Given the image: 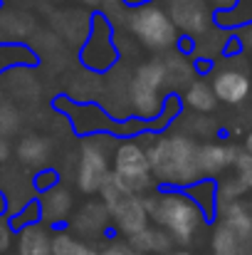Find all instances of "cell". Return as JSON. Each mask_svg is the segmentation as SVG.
<instances>
[{"label":"cell","instance_id":"6","mask_svg":"<svg viewBox=\"0 0 252 255\" xmlns=\"http://www.w3.org/2000/svg\"><path fill=\"white\" fill-rule=\"evenodd\" d=\"M111 141L114 136L106 134H94L82 136L80 141V154H77V171H75V186L84 196L101 193L104 183L111 176Z\"/></svg>","mask_w":252,"mask_h":255},{"label":"cell","instance_id":"12","mask_svg":"<svg viewBox=\"0 0 252 255\" xmlns=\"http://www.w3.org/2000/svg\"><path fill=\"white\" fill-rule=\"evenodd\" d=\"M91 17L94 10H86L84 5H72V7H57L50 15V25L55 30V35L62 42L77 45L82 47L89 30H91Z\"/></svg>","mask_w":252,"mask_h":255},{"label":"cell","instance_id":"33","mask_svg":"<svg viewBox=\"0 0 252 255\" xmlns=\"http://www.w3.org/2000/svg\"><path fill=\"white\" fill-rule=\"evenodd\" d=\"M15 236L17 233L12 231L7 213H2L0 216V255H10V251L15 248Z\"/></svg>","mask_w":252,"mask_h":255},{"label":"cell","instance_id":"28","mask_svg":"<svg viewBox=\"0 0 252 255\" xmlns=\"http://www.w3.org/2000/svg\"><path fill=\"white\" fill-rule=\"evenodd\" d=\"M10 218V226H12V231L17 233V231H22V228H27V226H35V223H42V218H40V201H37V196L32 198V201H27L20 211H15L12 216H7Z\"/></svg>","mask_w":252,"mask_h":255},{"label":"cell","instance_id":"38","mask_svg":"<svg viewBox=\"0 0 252 255\" xmlns=\"http://www.w3.org/2000/svg\"><path fill=\"white\" fill-rule=\"evenodd\" d=\"M2 213H7V196L2 193V188H0V216Z\"/></svg>","mask_w":252,"mask_h":255},{"label":"cell","instance_id":"30","mask_svg":"<svg viewBox=\"0 0 252 255\" xmlns=\"http://www.w3.org/2000/svg\"><path fill=\"white\" fill-rule=\"evenodd\" d=\"M30 183H32V191L40 196V193H45V191L55 188L57 183H62V176H60V171L55 169V166H47V169L35 171V173H32V178H30Z\"/></svg>","mask_w":252,"mask_h":255},{"label":"cell","instance_id":"4","mask_svg":"<svg viewBox=\"0 0 252 255\" xmlns=\"http://www.w3.org/2000/svg\"><path fill=\"white\" fill-rule=\"evenodd\" d=\"M170 94L166 80V67L161 57L144 60L129 75V107L131 117L151 122L161 114L164 102Z\"/></svg>","mask_w":252,"mask_h":255},{"label":"cell","instance_id":"29","mask_svg":"<svg viewBox=\"0 0 252 255\" xmlns=\"http://www.w3.org/2000/svg\"><path fill=\"white\" fill-rule=\"evenodd\" d=\"M248 193V188L240 183V178L233 173V176H225L218 181V206L223 203H233V201H240L243 196Z\"/></svg>","mask_w":252,"mask_h":255},{"label":"cell","instance_id":"21","mask_svg":"<svg viewBox=\"0 0 252 255\" xmlns=\"http://www.w3.org/2000/svg\"><path fill=\"white\" fill-rule=\"evenodd\" d=\"M183 191L203 211V216H205L208 223L215 221V216H218V178H200V181L190 183Z\"/></svg>","mask_w":252,"mask_h":255},{"label":"cell","instance_id":"16","mask_svg":"<svg viewBox=\"0 0 252 255\" xmlns=\"http://www.w3.org/2000/svg\"><path fill=\"white\" fill-rule=\"evenodd\" d=\"M15 156L22 169H30L32 173L47 169L52 159V139L45 134H25L15 144Z\"/></svg>","mask_w":252,"mask_h":255},{"label":"cell","instance_id":"40","mask_svg":"<svg viewBox=\"0 0 252 255\" xmlns=\"http://www.w3.org/2000/svg\"><path fill=\"white\" fill-rule=\"evenodd\" d=\"M170 255H193V253H190L188 248H173V251H170Z\"/></svg>","mask_w":252,"mask_h":255},{"label":"cell","instance_id":"5","mask_svg":"<svg viewBox=\"0 0 252 255\" xmlns=\"http://www.w3.org/2000/svg\"><path fill=\"white\" fill-rule=\"evenodd\" d=\"M99 196H101V201L109 211L114 233H121L124 238H131V236L141 233L146 226H151L149 211H146V196L134 193L119 178L109 176V181L104 183Z\"/></svg>","mask_w":252,"mask_h":255},{"label":"cell","instance_id":"8","mask_svg":"<svg viewBox=\"0 0 252 255\" xmlns=\"http://www.w3.org/2000/svg\"><path fill=\"white\" fill-rule=\"evenodd\" d=\"M111 176L119 178L134 193L146 196L154 191L156 181L151 173L146 146L141 144V136L139 139H119V144L114 146V154H111Z\"/></svg>","mask_w":252,"mask_h":255},{"label":"cell","instance_id":"18","mask_svg":"<svg viewBox=\"0 0 252 255\" xmlns=\"http://www.w3.org/2000/svg\"><path fill=\"white\" fill-rule=\"evenodd\" d=\"M218 216H220V223L225 228H230L240 241H252V208L243 198L218 206Z\"/></svg>","mask_w":252,"mask_h":255},{"label":"cell","instance_id":"26","mask_svg":"<svg viewBox=\"0 0 252 255\" xmlns=\"http://www.w3.org/2000/svg\"><path fill=\"white\" fill-rule=\"evenodd\" d=\"M252 22V0H240L230 12H215V25L223 30H238Z\"/></svg>","mask_w":252,"mask_h":255},{"label":"cell","instance_id":"22","mask_svg":"<svg viewBox=\"0 0 252 255\" xmlns=\"http://www.w3.org/2000/svg\"><path fill=\"white\" fill-rule=\"evenodd\" d=\"M230 37H233V30H223V27L213 25L208 32L195 37L193 57H203V60L218 62V57H225V47H228Z\"/></svg>","mask_w":252,"mask_h":255},{"label":"cell","instance_id":"11","mask_svg":"<svg viewBox=\"0 0 252 255\" xmlns=\"http://www.w3.org/2000/svg\"><path fill=\"white\" fill-rule=\"evenodd\" d=\"M166 10L178 35H185L193 40L215 25V10L205 0H175L166 5Z\"/></svg>","mask_w":252,"mask_h":255},{"label":"cell","instance_id":"37","mask_svg":"<svg viewBox=\"0 0 252 255\" xmlns=\"http://www.w3.org/2000/svg\"><path fill=\"white\" fill-rule=\"evenodd\" d=\"M126 7H141V5H146V2H154V0H121Z\"/></svg>","mask_w":252,"mask_h":255},{"label":"cell","instance_id":"27","mask_svg":"<svg viewBox=\"0 0 252 255\" xmlns=\"http://www.w3.org/2000/svg\"><path fill=\"white\" fill-rule=\"evenodd\" d=\"M20 124H22V117H20V109H17L15 99L0 97V134L12 136V134H17Z\"/></svg>","mask_w":252,"mask_h":255},{"label":"cell","instance_id":"13","mask_svg":"<svg viewBox=\"0 0 252 255\" xmlns=\"http://www.w3.org/2000/svg\"><path fill=\"white\" fill-rule=\"evenodd\" d=\"M37 35V17L10 2H0V47L5 45H27L25 40Z\"/></svg>","mask_w":252,"mask_h":255},{"label":"cell","instance_id":"39","mask_svg":"<svg viewBox=\"0 0 252 255\" xmlns=\"http://www.w3.org/2000/svg\"><path fill=\"white\" fill-rule=\"evenodd\" d=\"M245 151H250L252 154V127H250V131L245 134Z\"/></svg>","mask_w":252,"mask_h":255},{"label":"cell","instance_id":"25","mask_svg":"<svg viewBox=\"0 0 252 255\" xmlns=\"http://www.w3.org/2000/svg\"><path fill=\"white\" fill-rule=\"evenodd\" d=\"M248 241H240L230 228H225L223 223H218L213 228V236H210V248L213 255H240L245 248Z\"/></svg>","mask_w":252,"mask_h":255},{"label":"cell","instance_id":"14","mask_svg":"<svg viewBox=\"0 0 252 255\" xmlns=\"http://www.w3.org/2000/svg\"><path fill=\"white\" fill-rule=\"evenodd\" d=\"M37 201H40V218L52 231H57L62 223H67L72 211H75V196L62 183H57L55 188L40 193Z\"/></svg>","mask_w":252,"mask_h":255},{"label":"cell","instance_id":"7","mask_svg":"<svg viewBox=\"0 0 252 255\" xmlns=\"http://www.w3.org/2000/svg\"><path fill=\"white\" fill-rule=\"evenodd\" d=\"M119 62H121V52L116 45V30L104 12L94 10L91 30L80 47V65L91 75H106Z\"/></svg>","mask_w":252,"mask_h":255},{"label":"cell","instance_id":"15","mask_svg":"<svg viewBox=\"0 0 252 255\" xmlns=\"http://www.w3.org/2000/svg\"><path fill=\"white\" fill-rule=\"evenodd\" d=\"M238 151L233 144L225 141H203L198 146V171L200 178H218L228 169H233Z\"/></svg>","mask_w":252,"mask_h":255},{"label":"cell","instance_id":"41","mask_svg":"<svg viewBox=\"0 0 252 255\" xmlns=\"http://www.w3.org/2000/svg\"><path fill=\"white\" fill-rule=\"evenodd\" d=\"M240 255H252V241H248V243H245V248H243V253Z\"/></svg>","mask_w":252,"mask_h":255},{"label":"cell","instance_id":"32","mask_svg":"<svg viewBox=\"0 0 252 255\" xmlns=\"http://www.w3.org/2000/svg\"><path fill=\"white\" fill-rule=\"evenodd\" d=\"M99 253L101 255H141L131 243H129V238H119V236L106 238V246H104Z\"/></svg>","mask_w":252,"mask_h":255},{"label":"cell","instance_id":"20","mask_svg":"<svg viewBox=\"0 0 252 255\" xmlns=\"http://www.w3.org/2000/svg\"><path fill=\"white\" fill-rule=\"evenodd\" d=\"M129 243H131L141 255H170L173 248H178L166 231L159 228V226H154V223L146 226L141 233L131 236Z\"/></svg>","mask_w":252,"mask_h":255},{"label":"cell","instance_id":"3","mask_svg":"<svg viewBox=\"0 0 252 255\" xmlns=\"http://www.w3.org/2000/svg\"><path fill=\"white\" fill-rule=\"evenodd\" d=\"M121 27L136 40V45H141L144 50L151 52H170L178 45V30L168 17L166 5H161V0L146 2L141 7H129L124 15Z\"/></svg>","mask_w":252,"mask_h":255},{"label":"cell","instance_id":"1","mask_svg":"<svg viewBox=\"0 0 252 255\" xmlns=\"http://www.w3.org/2000/svg\"><path fill=\"white\" fill-rule=\"evenodd\" d=\"M198 141L166 129L164 134H156L154 141L146 146L151 173L159 188H188L190 183L200 181L198 171Z\"/></svg>","mask_w":252,"mask_h":255},{"label":"cell","instance_id":"17","mask_svg":"<svg viewBox=\"0 0 252 255\" xmlns=\"http://www.w3.org/2000/svg\"><path fill=\"white\" fill-rule=\"evenodd\" d=\"M15 255H52V228L45 223L27 226L15 236Z\"/></svg>","mask_w":252,"mask_h":255},{"label":"cell","instance_id":"2","mask_svg":"<svg viewBox=\"0 0 252 255\" xmlns=\"http://www.w3.org/2000/svg\"><path fill=\"white\" fill-rule=\"evenodd\" d=\"M146 211L149 221L164 228L178 248L190 246L208 223L203 211L178 188H154L146 193Z\"/></svg>","mask_w":252,"mask_h":255},{"label":"cell","instance_id":"43","mask_svg":"<svg viewBox=\"0 0 252 255\" xmlns=\"http://www.w3.org/2000/svg\"><path fill=\"white\" fill-rule=\"evenodd\" d=\"M57 2H67V0H57Z\"/></svg>","mask_w":252,"mask_h":255},{"label":"cell","instance_id":"10","mask_svg":"<svg viewBox=\"0 0 252 255\" xmlns=\"http://www.w3.org/2000/svg\"><path fill=\"white\" fill-rule=\"evenodd\" d=\"M67 231L72 236H77L80 241H86V243L99 241V238H111L114 228H111V218H109L104 201L89 198L80 208H75L70 221H67Z\"/></svg>","mask_w":252,"mask_h":255},{"label":"cell","instance_id":"19","mask_svg":"<svg viewBox=\"0 0 252 255\" xmlns=\"http://www.w3.org/2000/svg\"><path fill=\"white\" fill-rule=\"evenodd\" d=\"M180 99H183V109L195 112V114H210L220 104L208 77H198L195 82H190L188 89L180 94Z\"/></svg>","mask_w":252,"mask_h":255},{"label":"cell","instance_id":"36","mask_svg":"<svg viewBox=\"0 0 252 255\" xmlns=\"http://www.w3.org/2000/svg\"><path fill=\"white\" fill-rule=\"evenodd\" d=\"M10 156H12V146H10L7 136L0 134V166H2L5 161H10Z\"/></svg>","mask_w":252,"mask_h":255},{"label":"cell","instance_id":"34","mask_svg":"<svg viewBox=\"0 0 252 255\" xmlns=\"http://www.w3.org/2000/svg\"><path fill=\"white\" fill-rule=\"evenodd\" d=\"M233 32H235V37L240 40V47H243V50H248V52H252V22L250 25H245V27L233 30Z\"/></svg>","mask_w":252,"mask_h":255},{"label":"cell","instance_id":"24","mask_svg":"<svg viewBox=\"0 0 252 255\" xmlns=\"http://www.w3.org/2000/svg\"><path fill=\"white\" fill-rule=\"evenodd\" d=\"M52 255H101V253L91 243L80 241L77 236H72L67 228H57V231H52Z\"/></svg>","mask_w":252,"mask_h":255},{"label":"cell","instance_id":"31","mask_svg":"<svg viewBox=\"0 0 252 255\" xmlns=\"http://www.w3.org/2000/svg\"><path fill=\"white\" fill-rule=\"evenodd\" d=\"M233 169H235V176L240 178V183L252 191V154L250 151H238V159H235V164H233Z\"/></svg>","mask_w":252,"mask_h":255},{"label":"cell","instance_id":"9","mask_svg":"<svg viewBox=\"0 0 252 255\" xmlns=\"http://www.w3.org/2000/svg\"><path fill=\"white\" fill-rule=\"evenodd\" d=\"M228 62H223L220 67L215 65L210 72V87L218 97V102L228 104V107H240L252 92V80L248 70L243 65H235V57H225Z\"/></svg>","mask_w":252,"mask_h":255},{"label":"cell","instance_id":"23","mask_svg":"<svg viewBox=\"0 0 252 255\" xmlns=\"http://www.w3.org/2000/svg\"><path fill=\"white\" fill-rule=\"evenodd\" d=\"M175 127H180L178 131L195 139V141H213V136L218 134V122L210 119L208 114H195V112H180V117L173 122Z\"/></svg>","mask_w":252,"mask_h":255},{"label":"cell","instance_id":"42","mask_svg":"<svg viewBox=\"0 0 252 255\" xmlns=\"http://www.w3.org/2000/svg\"><path fill=\"white\" fill-rule=\"evenodd\" d=\"M161 2H164V5H170V2H175V0H161Z\"/></svg>","mask_w":252,"mask_h":255},{"label":"cell","instance_id":"35","mask_svg":"<svg viewBox=\"0 0 252 255\" xmlns=\"http://www.w3.org/2000/svg\"><path fill=\"white\" fill-rule=\"evenodd\" d=\"M205 2H208L215 12H230V10H233L240 0H205Z\"/></svg>","mask_w":252,"mask_h":255}]
</instances>
